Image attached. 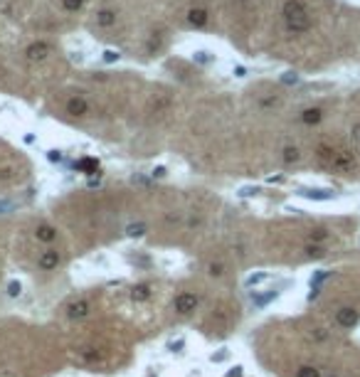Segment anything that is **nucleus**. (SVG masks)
<instances>
[{
	"instance_id": "obj_25",
	"label": "nucleus",
	"mask_w": 360,
	"mask_h": 377,
	"mask_svg": "<svg viewBox=\"0 0 360 377\" xmlns=\"http://www.w3.org/2000/svg\"><path fill=\"white\" fill-rule=\"evenodd\" d=\"M65 7H67V10H79V7H81V0H65Z\"/></svg>"
},
{
	"instance_id": "obj_22",
	"label": "nucleus",
	"mask_w": 360,
	"mask_h": 377,
	"mask_svg": "<svg viewBox=\"0 0 360 377\" xmlns=\"http://www.w3.org/2000/svg\"><path fill=\"white\" fill-rule=\"evenodd\" d=\"M20 294H22V284H20V281H10V284H7V296H10V299H17Z\"/></svg>"
},
{
	"instance_id": "obj_1",
	"label": "nucleus",
	"mask_w": 360,
	"mask_h": 377,
	"mask_svg": "<svg viewBox=\"0 0 360 377\" xmlns=\"http://www.w3.org/2000/svg\"><path fill=\"white\" fill-rule=\"evenodd\" d=\"M200 303V296L193 294V291H180L175 299H173V308L178 315H190Z\"/></svg>"
},
{
	"instance_id": "obj_24",
	"label": "nucleus",
	"mask_w": 360,
	"mask_h": 377,
	"mask_svg": "<svg viewBox=\"0 0 360 377\" xmlns=\"http://www.w3.org/2000/svg\"><path fill=\"white\" fill-rule=\"evenodd\" d=\"M15 210V202L12 200H2L0 197V215H7V212H12Z\"/></svg>"
},
{
	"instance_id": "obj_15",
	"label": "nucleus",
	"mask_w": 360,
	"mask_h": 377,
	"mask_svg": "<svg viewBox=\"0 0 360 377\" xmlns=\"http://www.w3.org/2000/svg\"><path fill=\"white\" fill-rule=\"evenodd\" d=\"M96 20H99V25L109 27V25H114V22H116V15H114L111 10H101V12L96 15Z\"/></svg>"
},
{
	"instance_id": "obj_23",
	"label": "nucleus",
	"mask_w": 360,
	"mask_h": 377,
	"mask_svg": "<svg viewBox=\"0 0 360 377\" xmlns=\"http://www.w3.org/2000/svg\"><path fill=\"white\" fill-rule=\"evenodd\" d=\"M277 296H279L277 291H269L267 296H257V299H254V303H257V306H267V303H269V301H274Z\"/></svg>"
},
{
	"instance_id": "obj_14",
	"label": "nucleus",
	"mask_w": 360,
	"mask_h": 377,
	"mask_svg": "<svg viewBox=\"0 0 360 377\" xmlns=\"http://www.w3.org/2000/svg\"><path fill=\"white\" fill-rule=\"evenodd\" d=\"M284 163H298V158H301V153H298V148L296 146H287L284 148Z\"/></svg>"
},
{
	"instance_id": "obj_10",
	"label": "nucleus",
	"mask_w": 360,
	"mask_h": 377,
	"mask_svg": "<svg viewBox=\"0 0 360 377\" xmlns=\"http://www.w3.org/2000/svg\"><path fill=\"white\" fill-rule=\"evenodd\" d=\"M131 299H134V301H148V299H150V286H148V284H136V286L131 289Z\"/></svg>"
},
{
	"instance_id": "obj_13",
	"label": "nucleus",
	"mask_w": 360,
	"mask_h": 377,
	"mask_svg": "<svg viewBox=\"0 0 360 377\" xmlns=\"http://www.w3.org/2000/svg\"><path fill=\"white\" fill-rule=\"evenodd\" d=\"M47 45L45 42H40V45H32L30 50H27V55H30V60H45L47 57Z\"/></svg>"
},
{
	"instance_id": "obj_2",
	"label": "nucleus",
	"mask_w": 360,
	"mask_h": 377,
	"mask_svg": "<svg viewBox=\"0 0 360 377\" xmlns=\"http://www.w3.org/2000/svg\"><path fill=\"white\" fill-rule=\"evenodd\" d=\"M358 323H360V313L356 308L346 306V308H338V311H336V325H338V328L351 330V328H356Z\"/></svg>"
},
{
	"instance_id": "obj_7",
	"label": "nucleus",
	"mask_w": 360,
	"mask_h": 377,
	"mask_svg": "<svg viewBox=\"0 0 360 377\" xmlns=\"http://www.w3.org/2000/svg\"><path fill=\"white\" fill-rule=\"evenodd\" d=\"M67 111H70L72 116H84V114L89 111V104H86L81 96H76V99H70V101H67Z\"/></svg>"
},
{
	"instance_id": "obj_6",
	"label": "nucleus",
	"mask_w": 360,
	"mask_h": 377,
	"mask_svg": "<svg viewBox=\"0 0 360 377\" xmlns=\"http://www.w3.org/2000/svg\"><path fill=\"white\" fill-rule=\"evenodd\" d=\"M35 237H37V242H45V244H52V242L57 239V229H55L52 225H47V222H42V225H37V229H35Z\"/></svg>"
},
{
	"instance_id": "obj_4",
	"label": "nucleus",
	"mask_w": 360,
	"mask_h": 377,
	"mask_svg": "<svg viewBox=\"0 0 360 377\" xmlns=\"http://www.w3.org/2000/svg\"><path fill=\"white\" fill-rule=\"evenodd\" d=\"M89 313H91V301H86V299L72 301V303L67 306V318H72V320H81V318H86Z\"/></svg>"
},
{
	"instance_id": "obj_3",
	"label": "nucleus",
	"mask_w": 360,
	"mask_h": 377,
	"mask_svg": "<svg viewBox=\"0 0 360 377\" xmlns=\"http://www.w3.org/2000/svg\"><path fill=\"white\" fill-rule=\"evenodd\" d=\"M60 261H62V256H60L57 249H45L37 256V266H40L42 271H55V269L60 266Z\"/></svg>"
},
{
	"instance_id": "obj_29",
	"label": "nucleus",
	"mask_w": 360,
	"mask_h": 377,
	"mask_svg": "<svg viewBox=\"0 0 360 377\" xmlns=\"http://www.w3.org/2000/svg\"><path fill=\"white\" fill-rule=\"evenodd\" d=\"M353 138H356V141H360V126H356V128H353Z\"/></svg>"
},
{
	"instance_id": "obj_12",
	"label": "nucleus",
	"mask_w": 360,
	"mask_h": 377,
	"mask_svg": "<svg viewBox=\"0 0 360 377\" xmlns=\"http://www.w3.org/2000/svg\"><path fill=\"white\" fill-rule=\"evenodd\" d=\"M303 251H306L308 259H323V256H326V247H323V244H306Z\"/></svg>"
},
{
	"instance_id": "obj_9",
	"label": "nucleus",
	"mask_w": 360,
	"mask_h": 377,
	"mask_svg": "<svg viewBox=\"0 0 360 377\" xmlns=\"http://www.w3.org/2000/svg\"><path fill=\"white\" fill-rule=\"evenodd\" d=\"M298 195H303V197H308V200H333L336 197V192H331V190H298Z\"/></svg>"
},
{
	"instance_id": "obj_26",
	"label": "nucleus",
	"mask_w": 360,
	"mask_h": 377,
	"mask_svg": "<svg viewBox=\"0 0 360 377\" xmlns=\"http://www.w3.org/2000/svg\"><path fill=\"white\" fill-rule=\"evenodd\" d=\"M183 345H185V340H175V343H170V345H168V350H173V353H175V350H180Z\"/></svg>"
},
{
	"instance_id": "obj_28",
	"label": "nucleus",
	"mask_w": 360,
	"mask_h": 377,
	"mask_svg": "<svg viewBox=\"0 0 360 377\" xmlns=\"http://www.w3.org/2000/svg\"><path fill=\"white\" fill-rule=\"evenodd\" d=\"M224 358H227V353H217V355H213V360H215V363H219V360H224Z\"/></svg>"
},
{
	"instance_id": "obj_30",
	"label": "nucleus",
	"mask_w": 360,
	"mask_h": 377,
	"mask_svg": "<svg viewBox=\"0 0 360 377\" xmlns=\"http://www.w3.org/2000/svg\"><path fill=\"white\" fill-rule=\"evenodd\" d=\"M323 377H336V375H323Z\"/></svg>"
},
{
	"instance_id": "obj_17",
	"label": "nucleus",
	"mask_w": 360,
	"mask_h": 377,
	"mask_svg": "<svg viewBox=\"0 0 360 377\" xmlns=\"http://www.w3.org/2000/svg\"><path fill=\"white\" fill-rule=\"evenodd\" d=\"M267 279H269V274H267V271H259V274H252V276H247V281H244V284L252 289V286H257V284H264Z\"/></svg>"
},
{
	"instance_id": "obj_21",
	"label": "nucleus",
	"mask_w": 360,
	"mask_h": 377,
	"mask_svg": "<svg viewBox=\"0 0 360 377\" xmlns=\"http://www.w3.org/2000/svg\"><path fill=\"white\" fill-rule=\"evenodd\" d=\"M208 274H210V276H215V279L224 276V264H219V261H213V264L208 266Z\"/></svg>"
},
{
	"instance_id": "obj_5",
	"label": "nucleus",
	"mask_w": 360,
	"mask_h": 377,
	"mask_svg": "<svg viewBox=\"0 0 360 377\" xmlns=\"http://www.w3.org/2000/svg\"><path fill=\"white\" fill-rule=\"evenodd\" d=\"M331 163H333V168H338V170L346 173V170H353V168H356V155L348 153V151H338Z\"/></svg>"
},
{
	"instance_id": "obj_8",
	"label": "nucleus",
	"mask_w": 360,
	"mask_h": 377,
	"mask_svg": "<svg viewBox=\"0 0 360 377\" xmlns=\"http://www.w3.org/2000/svg\"><path fill=\"white\" fill-rule=\"evenodd\" d=\"M328 239H331V232L326 227H316V229L308 232V244H323Z\"/></svg>"
},
{
	"instance_id": "obj_20",
	"label": "nucleus",
	"mask_w": 360,
	"mask_h": 377,
	"mask_svg": "<svg viewBox=\"0 0 360 377\" xmlns=\"http://www.w3.org/2000/svg\"><path fill=\"white\" fill-rule=\"evenodd\" d=\"M311 338H313L316 343H326V340L331 338V333H328L326 328H313V333H311Z\"/></svg>"
},
{
	"instance_id": "obj_18",
	"label": "nucleus",
	"mask_w": 360,
	"mask_h": 377,
	"mask_svg": "<svg viewBox=\"0 0 360 377\" xmlns=\"http://www.w3.org/2000/svg\"><path fill=\"white\" fill-rule=\"evenodd\" d=\"M296 377H321V370L313 368V365H303L296 370Z\"/></svg>"
},
{
	"instance_id": "obj_27",
	"label": "nucleus",
	"mask_w": 360,
	"mask_h": 377,
	"mask_svg": "<svg viewBox=\"0 0 360 377\" xmlns=\"http://www.w3.org/2000/svg\"><path fill=\"white\" fill-rule=\"evenodd\" d=\"M50 160H62V155L57 151H50Z\"/></svg>"
},
{
	"instance_id": "obj_19",
	"label": "nucleus",
	"mask_w": 360,
	"mask_h": 377,
	"mask_svg": "<svg viewBox=\"0 0 360 377\" xmlns=\"http://www.w3.org/2000/svg\"><path fill=\"white\" fill-rule=\"evenodd\" d=\"M190 22L193 25H205L208 22V12L205 10H190Z\"/></svg>"
},
{
	"instance_id": "obj_16",
	"label": "nucleus",
	"mask_w": 360,
	"mask_h": 377,
	"mask_svg": "<svg viewBox=\"0 0 360 377\" xmlns=\"http://www.w3.org/2000/svg\"><path fill=\"white\" fill-rule=\"evenodd\" d=\"M145 229H148V227H145L144 222H136V225H129V227H126V234H129V237H144Z\"/></svg>"
},
{
	"instance_id": "obj_11",
	"label": "nucleus",
	"mask_w": 360,
	"mask_h": 377,
	"mask_svg": "<svg viewBox=\"0 0 360 377\" xmlns=\"http://www.w3.org/2000/svg\"><path fill=\"white\" fill-rule=\"evenodd\" d=\"M321 119H323V111H321V109H306V111L301 114V121L308 126H316Z\"/></svg>"
}]
</instances>
